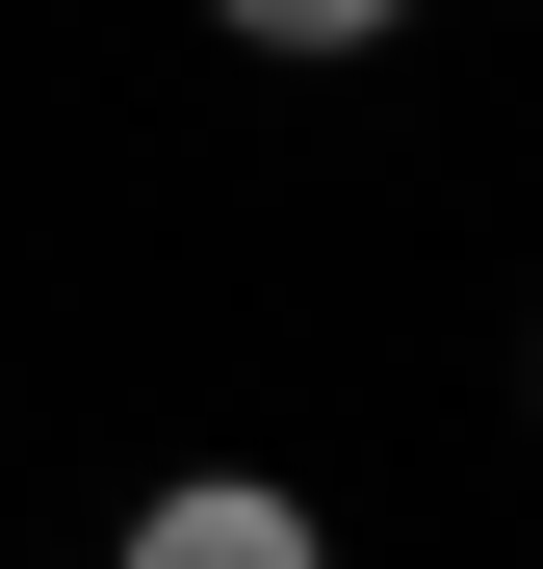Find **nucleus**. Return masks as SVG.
<instances>
[{"instance_id":"1","label":"nucleus","mask_w":543,"mask_h":569,"mask_svg":"<svg viewBox=\"0 0 543 569\" xmlns=\"http://www.w3.org/2000/svg\"><path fill=\"white\" fill-rule=\"evenodd\" d=\"M130 569H311V492H259V466H181L130 518Z\"/></svg>"},{"instance_id":"2","label":"nucleus","mask_w":543,"mask_h":569,"mask_svg":"<svg viewBox=\"0 0 543 569\" xmlns=\"http://www.w3.org/2000/svg\"><path fill=\"white\" fill-rule=\"evenodd\" d=\"M208 27H233V52H389L414 0H208Z\"/></svg>"}]
</instances>
